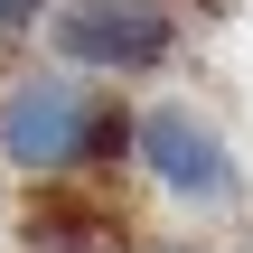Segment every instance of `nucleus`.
Returning <instances> with one entry per match:
<instances>
[{
    "instance_id": "f257e3e1",
    "label": "nucleus",
    "mask_w": 253,
    "mask_h": 253,
    "mask_svg": "<svg viewBox=\"0 0 253 253\" xmlns=\"http://www.w3.org/2000/svg\"><path fill=\"white\" fill-rule=\"evenodd\" d=\"M0 169L28 178V188L131 169V103H122V84H94L75 66H19L0 84Z\"/></svg>"
},
{
    "instance_id": "f03ea898",
    "label": "nucleus",
    "mask_w": 253,
    "mask_h": 253,
    "mask_svg": "<svg viewBox=\"0 0 253 253\" xmlns=\"http://www.w3.org/2000/svg\"><path fill=\"white\" fill-rule=\"evenodd\" d=\"M131 169H141V188H150L169 216L216 225V216L244 207L235 131H225L207 103H188V94H150V103H131Z\"/></svg>"
},
{
    "instance_id": "7ed1b4c3",
    "label": "nucleus",
    "mask_w": 253,
    "mask_h": 253,
    "mask_svg": "<svg viewBox=\"0 0 253 253\" xmlns=\"http://www.w3.org/2000/svg\"><path fill=\"white\" fill-rule=\"evenodd\" d=\"M38 47L47 66H75L94 84H150L188 47V9L178 0H56Z\"/></svg>"
},
{
    "instance_id": "20e7f679",
    "label": "nucleus",
    "mask_w": 253,
    "mask_h": 253,
    "mask_svg": "<svg viewBox=\"0 0 253 253\" xmlns=\"http://www.w3.org/2000/svg\"><path fill=\"white\" fill-rule=\"evenodd\" d=\"M47 9H56V0H0V47H28V38L47 28Z\"/></svg>"
},
{
    "instance_id": "39448f33",
    "label": "nucleus",
    "mask_w": 253,
    "mask_h": 253,
    "mask_svg": "<svg viewBox=\"0 0 253 253\" xmlns=\"http://www.w3.org/2000/svg\"><path fill=\"white\" fill-rule=\"evenodd\" d=\"M141 253H150V244H141Z\"/></svg>"
}]
</instances>
